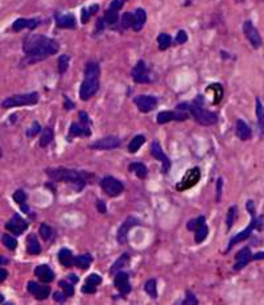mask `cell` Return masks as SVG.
<instances>
[{
  "mask_svg": "<svg viewBox=\"0 0 264 305\" xmlns=\"http://www.w3.org/2000/svg\"><path fill=\"white\" fill-rule=\"evenodd\" d=\"M38 233H40V235H41V238L44 239V241H49V239L53 237L55 231H53V229H52L51 226H48V225H45V223H42V225H40Z\"/></svg>",
  "mask_w": 264,
  "mask_h": 305,
  "instance_id": "f6af8a7d",
  "label": "cell"
},
{
  "mask_svg": "<svg viewBox=\"0 0 264 305\" xmlns=\"http://www.w3.org/2000/svg\"><path fill=\"white\" fill-rule=\"evenodd\" d=\"M23 49L26 53L24 62L36 64L38 61H42L59 53V45L55 38L48 37L44 34H28L24 38Z\"/></svg>",
  "mask_w": 264,
  "mask_h": 305,
  "instance_id": "6da1fadb",
  "label": "cell"
},
{
  "mask_svg": "<svg viewBox=\"0 0 264 305\" xmlns=\"http://www.w3.org/2000/svg\"><path fill=\"white\" fill-rule=\"evenodd\" d=\"M91 263H92V256L90 254L78 255V256H76V259H74V266H77V267L81 268V270H85V271L90 268Z\"/></svg>",
  "mask_w": 264,
  "mask_h": 305,
  "instance_id": "d6a6232c",
  "label": "cell"
},
{
  "mask_svg": "<svg viewBox=\"0 0 264 305\" xmlns=\"http://www.w3.org/2000/svg\"><path fill=\"white\" fill-rule=\"evenodd\" d=\"M157 44L161 51H165L168 48L172 45V37L167 33H161L157 36Z\"/></svg>",
  "mask_w": 264,
  "mask_h": 305,
  "instance_id": "74e56055",
  "label": "cell"
},
{
  "mask_svg": "<svg viewBox=\"0 0 264 305\" xmlns=\"http://www.w3.org/2000/svg\"><path fill=\"white\" fill-rule=\"evenodd\" d=\"M63 102H65V103H63V106H65V109H66V110H73V109L76 107L74 102H71L70 99L66 97V95H63Z\"/></svg>",
  "mask_w": 264,
  "mask_h": 305,
  "instance_id": "db71d44e",
  "label": "cell"
},
{
  "mask_svg": "<svg viewBox=\"0 0 264 305\" xmlns=\"http://www.w3.org/2000/svg\"><path fill=\"white\" fill-rule=\"evenodd\" d=\"M122 141L117 136H107V138H102L99 140H95L94 143L90 144V148L91 149H107V151H111V149H115L117 147H120Z\"/></svg>",
  "mask_w": 264,
  "mask_h": 305,
  "instance_id": "2e32d148",
  "label": "cell"
},
{
  "mask_svg": "<svg viewBox=\"0 0 264 305\" xmlns=\"http://www.w3.org/2000/svg\"><path fill=\"white\" fill-rule=\"evenodd\" d=\"M252 256L254 254L251 252L250 250V247H244L242 250L239 251L238 254L235 255V264H234V270L235 271H239V270H242L247 266L248 263L252 260Z\"/></svg>",
  "mask_w": 264,
  "mask_h": 305,
  "instance_id": "ffe728a7",
  "label": "cell"
},
{
  "mask_svg": "<svg viewBox=\"0 0 264 305\" xmlns=\"http://www.w3.org/2000/svg\"><path fill=\"white\" fill-rule=\"evenodd\" d=\"M98 9H99V5L98 4L91 5L90 8L82 9V15H81V20H82V23H84V24H86V23L88 22L90 16H91V15H94V13H97Z\"/></svg>",
  "mask_w": 264,
  "mask_h": 305,
  "instance_id": "7bdbcfd3",
  "label": "cell"
},
{
  "mask_svg": "<svg viewBox=\"0 0 264 305\" xmlns=\"http://www.w3.org/2000/svg\"><path fill=\"white\" fill-rule=\"evenodd\" d=\"M102 283V277L98 274H91L88 276V279L85 281V285L82 287V292L84 293H95L97 292V287Z\"/></svg>",
  "mask_w": 264,
  "mask_h": 305,
  "instance_id": "d4e9b609",
  "label": "cell"
},
{
  "mask_svg": "<svg viewBox=\"0 0 264 305\" xmlns=\"http://www.w3.org/2000/svg\"><path fill=\"white\" fill-rule=\"evenodd\" d=\"M101 188L106 194L110 197H117L124 192V185L120 180L113 177V176H106L101 180Z\"/></svg>",
  "mask_w": 264,
  "mask_h": 305,
  "instance_id": "ba28073f",
  "label": "cell"
},
{
  "mask_svg": "<svg viewBox=\"0 0 264 305\" xmlns=\"http://www.w3.org/2000/svg\"><path fill=\"white\" fill-rule=\"evenodd\" d=\"M13 201L19 205L21 208V210L26 213V214H29V208H28V205H27V194L26 192L23 191V189H17L15 193H13Z\"/></svg>",
  "mask_w": 264,
  "mask_h": 305,
  "instance_id": "f546056e",
  "label": "cell"
},
{
  "mask_svg": "<svg viewBox=\"0 0 264 305\" xmlns=\"http://www.w3.org/2000/svg\"><path fill=\"white\" fill-rule=\"evenodd\" d=\"M177 110L189 112L193 116L194 120L201 126H213L218 122V115L204 109L201 105H198L197 101L193 103H188V102L180 103V105H177Z\"/></svg>",
  "mask_w": 264,
  "mask_h": 305,
  "instance_id": "277c9868",
  "label": "cell"
},
{
  "mask_svg": "<svg viewBox=\"0 0 264 305\" xmlns=\"http://www.w3.org/2000/svg\"><path fill=\"white\" fill-rule=\"evenodd\" d=\"M97 206H98V210L101 213H106L107 212V206H106V203L102 201V199H98L97 202Z\"/></svg>",
  "mask_w": 264,
  "mask_h": 305,
  "instance_id": "9f6ffc18",
  "label": "cell"
},
{
  "mask_svg": "<svg viewBox=\"0 0 264 305\" xmlns=\"http://www.w3.org/2000/svg\"><path fill=\"white\" fill-rule=\"evenodd\" d=\"M38 102V93L32 91V93L26 94H16L12 97L7 98L1 102L3 109H12V107H20V106H30V105H36Z\"/></svg>",
  "mask_w": 264,
  "mask_h": 305,
  "instance_id": "5b68a950",
  "label": "cell"
},
{
  "mask_svg": "<svg viewBox=\"0 0 264 305\" xmlns=\"http://www.w3.org/2000/svg\"><path fill=\"white\" fill-rule=\"evenodd\" d=\"M74 259H76V256H74L73 252H71L69 249H66V247H63V249H61V250L59 251V260L62 266H65V267H71V266H74Z\"/></svg>",
  "mask_w": 264,
  "mask_h": 305,
  "instance_id": "83f0119b",
  "label": "cell"
},
{
  "mask_svg": "<svg viewBox=\"0 0 264 305\" xmlns=\"http://www.w3.org/2000/svg\"><path fill=\"white\" fill-rule=\"evenodd\" d=\"M200 178H201V169H200L198 166L189 169L188 172L184 174L182 180L176 185L177 191L180 192L188 191V189H190V188L194 187V185L197 184Z\"/></svg>",
  "mask_w": 264,
  "mask_h": 305,
  "instance_id": "9c48e42d",
  "label": "cell"
},
{
  "mask_svg": "<svg viewBox=\"0 0 264 305\" xmlns=\"http://www.w3.org/2000/svg\"><path fill=\"white\" fill-rule=\"evenodd\" d=\"M182 304H184V305H189V304L197 305L198 304V300H197V299H196V296H194L193 293L188 292V293H186V299H185V300L182 301Z\"/></svg>",
  "mask_w": 264,
  "mask_h": 305,
  "instance_id": "f907efd6",
  "label": "cell"
},
{
  "mask_svg": "<svg viewBox=\"0 0 264 305\" xmlns=\"http://www.w3.org/2000/svg\"><path fill=\"white\" fill-rule=\"evenodd\" d=\"M264 259V251H259L252 256V260H263Z\"/></svg>",
  "mask_w": 264,
  "mask_h": 305,
  "instance_id": "6f0895ef",
  "label": "cell"
},
{
  "mask_svg": "<svg viewBox=\"0 0 264 305\" xmlns=\"http://www.w3.org/2000/svg\"><path fill=\"white\" fill-rule=\"evenodd\" d=\"M69 62H70V57L67 55H61L59 58V72L62 76L63 73L66 72L69 68Z\"/></svg>",
  "mask_w": 264,
  "mask_h": 305,
  "instance_id": "7dc6e473",
  "label": "cell"
},
{
  "mask_svg": "<svg viewBox=\"0 0 264 305\" xmlns=\"http://www.w3.org/2000/svg\"><path fill=\"white\" fill-rule=\"evenodd\" d=\"M186 41H188V34H186V32L182 29L178 30V33H177V36H176V43L182 45V44H185Z\"/></svg>",
  "mask_w": 264,
  "mask_h": 305,
  "instance_id": "681fc988",
  "label": "cell"
},
{
  "mask_svg": "<svg viewBox=\"0 0 264 305\" xmlns=\"http://www.w3.org/2000/svg\"><path fill=\"white\" fill-rule=\"evenodd\" d=\"M136 225H140V222H139L138 218H135V217H128V218L123 222L122 226L119 227L117 234V239L120 245H124V243H126L130 230Z\"/></svg>",
  "mask_w": 264,
  "mask_h": 305,
  "instance_id": "e0dca14e",
  "label": "cell"
},
{
  "mask_svg": "<svg viewBox=\"0 0 264 305\" xmlns=\"http://www.w3.org/2000/svg\"><path fill=\"white\" fill-rule=\"evenodd\" d=\"M5 229L15 235H21V233H24L28 229V222L24 218H21L19 214H13L12 218L5 223Z\"/></svg>",
  "mask_w": 264,
  "mask_h": 305,
  "instance_id": "9a60e30c",
  "label": "cell"
},
{
  "mask_svg": "<svg viewBox=\"0 0 264 305\" xmlns=\"http://www.w3.org/2000/svg\"><path fill=\"white\" fill-rule=\"evenodd\" d=\"M256 118L259 124V135L260 138L264 136V106L262 105L260 98H256Z\"/></svg>",
  "mask_w": 264,
  "mask_h": 305,
  "instance_id": "1f68e13d",
  "label": "cell"
},
{
  "mask_svg": "<svg viewBox=\"0 0 264 305\" xmlns=\"http://www.w3.org/2000/svg\"><path fill=\"white\" fill-rule=\"evenodd\" d=\"M134 103L142 112H151L157 106V98L153 97V95L143 94V95H138V97L135 98Z\"/></svg>",
  "mask_w": 264,
  "mask_h": 305,
  "instance_id": "5bb4252c",
  "label": "cell"
},
{
  "mask_svg": "<svg viewBox=\"0 0 264 305\" xmlns=\"http://www.w3.org/2000/svg\"><path fill=\"white\" fill-rule=\"evenodd\" d=\"M66 295H65V292H55L53 293V299H55L56 301H59V303H63L65 301V299H66Z\"/></svg>",
  "mask_w": 264,
  "mask_h": 305,
  "instance_id": "11a10c76",
  "label": "cell"
},
{
  "mask_svg": "<svg viewBox=\"0 0 264 305\" xmlns=\"http://www.w3.org/2000/svg\"><path fill=\"white\" fill-rule=\"evenodd\" d=\"M246 209L248 210L250 213V216H251V222H250V225L246 227L244 230L242 231H239L238 234H235L234 237L231 238L230 242H229V246H227V251L231 250V247L235 246L236 243L242 241H246L248 238L251 237V234L254 233V230H262L263 229V225H264V217H256V209H255V203L252 199H248L247 203H246Z\"/></svg>",
  "mask_w": 264,
  "mask_h": 305,
  "instance_id": "3957f363",
  "label": "cell"
},
{
  "mask_svg": "<svg viewBox=\"0 0 264 305\" xmlns=\"http://www.w3.org/2000/svg\"><path fill=\"white\" fill-rule=\"evenodd\" d=\"M59 288L62 289L67 297H70L74 295V291H76V289H74V283H71L70 280H69V281H67V280H61L59 283Z\"/></svg>",
  "mask_w": 264,
  "mask_h": 305,
  "instance_id": "60d3db41",
  "label": "cell"
},
{
  "mask_svg": "<svg viewBox=\"0 0 264 305\" xmlns=\"http://www.w3.org/2000/svg\"><path fill=\"white\" fill-rule=\"evenodd\" d=\"M128 262H130V254H128V252H124V254H122L120 258L117 259V262L114 263L113 267H111V272H115L117 271V270H120V268L124 267Z\"/></svg>",
  "mask_w": 264,
  "mask_h": 305,
  "instance_id": "b9f144b4",
  "label": "cell"
},
{
  "mask_svg": "<svg viewBox=\"0 0 264 305\" xmlns=\"http://www.w3.org/2000/svg\"><path fill=\"white\" fill-rule=\"evenodd\" d=\"M131 76H132V80L136 83H149V82H152L151 77L148 74L147 65H146V62L143 59H139L138 62H136V65L132 69V72H131Z\"/></svg>",
  "mask_w": 264,
  "mask_h": 305,
  "instance_id": "8fae6325",
  "label": "cell"
},
{
  "mask_svg": "<svg viewBox=\"0 0 264 305\" xmlns=\"http://www.w3.org/2000/svg\"><path fill=\"white\" fill-rule=\"evenodd\" d=\"M56 24L63 29H74L77 27L76 17L71 13H56Z\"/></svg>",
  "mask_w": 264,
  "mask_h": 305,
  "instance_id": "7402d4cb",
  "label": "cell"
},
{
  "mask_svg": "<svg viewBox=\"0 0 264 305\" xmlns=\"http://www.w3.org/2000/svg\"><path fill=\"white\" fill-rule=\"evenodd\" d=\"M124 1H126V0H113V1H111V4H110V8L119 11V9L123 7V4H124Z\"/></svg>",
  "mask_w": 264,
  "mask_h": 305,
  "instance_id": "816d5d0a",
  "label": "cell"
},
{
  "mask_svg": "<svg viewBox=\"0 0 264 305\" xmlns=\"http://www.w3.org/2000/svg\"><path fill=\"white\" fill-rule=\"evenodd\" d=\"M135 24L132 27V29L135 32H140L143 29V27L146 26V22H147V12L143 8H136L135 9Z\"/></svg>",
  "mask_w": 264,
  "mask_h": 305,
  "instance_id": "4316f807",
  "label": "cell"
},
{
  "mask_svg": "<svg viewBox=\"0 0 264 305\" xmlns=\"http://www.w3.org/2000/svg\"><path fill=\"white\" fill-rule=\"evenodd\" d=\"M189 118V112L186 111H161L157 115V123L165 124L168 122H172V120H177V122H184Z\"/></svg>",
  "mask_w": 264,
  "mask_h": 305,
  "instance_id": "7c38bea8",
  "label": "cell"
},
{
  "mask_svg": "<svg viewBox=\"0 0 264 305\" xmlns=\"http://www.w3.org/2000/svg\"><path fill=\"white\" fill-rule=\"evenodd\" d=\"M40 19L37 17H33V19H26V17H19L16 19L12 24V30L13 32H20L23 29H29L33 30L36 29L38 26H40Z\"/></svg>",
  "mask_w": 264,
  "mask_h": 305,
  "instance_id": "d6986e66",
  "label": "cell"
},
{
  "mask_svg": "<svg viewBox=\"0 0 264 305\" xmlns=\"http://www.w3.org/2000/svg\"><path fill=\"white\" fill-rule=\"evenodd\" d=\"M48 177L53 181H63L70 184L77 192H81L86 185V174L78 172L76 169H67V168H48L46 169Z\"/></svg>",
  "mask_w": 264,
  "mask_h": 305,
  "instance_id": "7a4b0ae2",
  "label": "cell"
},
{
  "mask_svg": "<svg viewBox=\"0 0 264 305\" xmlns=\"http://www.w3.org/2000/svg\"><path fill=\"white\" fill-rule=\"evenodd\" d=\"M27 251L30 255H38L41 252V246H40L37 237L34 234H30L27 238Z\"/></svg>",
  "mask_w": 264,
  "mask_h": 305,
  "instance_id": "f1b7e54d",
  "label": "cell"
},
{
  "mask_svg": "<svg viewBox=\"0 0 264 305\" xmlns=\"http://www.w3.org/2000/svg\"><path fill=\"white\" fill-rule=\"evenodd\" d=\"M90 124L84 123V122H73L70 124V130H69V138H78V136H90Z\"/></svg>",
  "mask_w": 264,
  "mask_h": 305,
  "instance_id": "603a6c76",
  "label": "cell"
},
{
  "mask_svg": "<svg viewBox=\"0 0 264 305\" xmlns=\"http://www.w3.org/2000/svg\"><path fill=\"white\" fill-rule=\"evenodd\" d=\"M236 1H244V0H236Z\"/></svg>",
  "mask_w": 264,
  "mask_h": 305,
  "instance_id": "94428289",
  "label": "cell"
},
{
  "mask_svg": "<svg viewBox=\"0 0 264 305\" xmlns=\"http://www.w3.org/2000/svg\"><path fill=\"white\" fill-rule=\"evenodd\" d=\"M114 285L119 289V292L122 295H127L131 292V284L130 276L127 272H117L115 279H114Z\"/></svg>",
  "mask_w": 264,
  "mask_h": 305,
  "instance_id": "44dd1931",
  "label": "cell"
},
{
  "mask_svg": "<svg viewBox=\"0 0 264 305\" xmlns=\"http://www.w3.org/2000/svg\"><path fill=\"white\" fill-rule=\"evenodd\" d=\"M27 291L34 296L37 300H45L51 295V288L48 285H42L36 281H29L27 285Z\"/></svg>",
  "mask_w": 264,
  "mask_h": 305,
  "instance_id": "ac0fdd59",
  "label": "cell"
},
{
  "mask_svg": "<svg viewBox=\"0 0 264 305\" xmlns=\"http://www.w3.org/2000/svg\"><path fill=\"white\" fill-rule=\"evenodd\" d=\"M243 33L247 37V40L250 41V44H251L254 49H259L262 47V44H263L262 36H260L259 30L254 27L251 20H246L243 23Z\"/></svg>",
  "mask_w": 264,
  "mask_h": 305,
  "instance_id": "30bf717a",
  "label": "cell"
},
{
  "mask_svg": "<svg viewBox=\"0 0 264 305\" xmlns=\"http://www.w3.org/2000/svg\"><path fill=\"white\" fill-rule=\"evenodd\" d=\"M144 291L148 293V296L152 299H157V285H156L155 279H149L147 283L144 284Z\"/></svg>",
  "mask_w": 264,
  "mask_h": 305,
  "instance_id": "f35d334b",
  "label": "cell"
},
{
  "mask_svg": "<svg viewBox=\"0 0 264 305\" xmlns=\"http://www.w3.org/2000/svg\"><path fill=\"white\" fill-rule=\"evenodd\" d=\"M1 242H3V245L11 251H13L17 247L16 238L12 237V235H9V234H3V235H1Z\"/></svg>",
  "mask_w": 264,
  "mask_h": 305,
  "instance_id": "ab89813d",
  "label": "cell"
},
{
  "mask_svg": "<svg viewBox=\"0 0 264 305\" xmlns=\"http://www.w3.org/2000/svg\"><path fill=\"white\" fill-rule=\"evenodd\" d=\"M69 280H70L71 283H77V281H78V276H76V275H73V274H71V275H69Z\"/></svg>",
  "mask_w": 264,
  "mask_h": 305,
  "instance_id": "91938a15",
  "label": "cell"
},
{
  "mask_svg": "<svg viewBox=\"0 0 264 305\" xmlns=\"http://www.w3.org/2000/svg\"><path fill=\"white\" fill-rule=\"evenodd\" d=\"M236 216H238V208L233 205L229 208V212H227V217H226V226H227V230H230L234 225L235 220H236Z\"/></svg>",
  "mask_w": 264,
  "mask_h": 305,
  "instance_id": "8d00e7d4",
  "label": "cell"
},
{
  "mask_svg": "<svg viewBox=\"0 0 264 305\" xmlns=\"http://www.w3.org/2000/svg\"><path fill=\"white\" fill-rule=\"evenodd\" d=\"M40 132H41V126H40V123H38V122H33V123L29 126V128L27 130V136H28V138H34V136L37 135V134H40Z\"/></svg>",
  "mask_w": 264,
  "mask_h": 305,
  "instance_id": "c3c4849f",
  "label": "cell"
},
{
  "mask_svg": "<svg viewBox=\"0 0 264 305\" xmlns=\"http://www.w3.org/2000/svg\"><path fill=\"white\" fill-rule=\"evenodd\" d=\"M151 155L155 157L156 160H160L163 163V172L164 174H167L171 169V166H172V163H171V159L164 153L163 148H161V145L157 140H153L151 144Z\"/></svg>",
  "mask_w": 264,
  "mask_h": 305,
  "instance_id": "4fadbf2b",
  "label": "cell"
},
{
  "mask_svg": "<svg viewBox=\"0 0 264 305\" xmlns=\"http://www.w3.org/2000/svg\"><path fill=\"white\" fill-rule=\"evenodd\" d=\"M146 143V138L144 135H136L132 138V140L130 141V144H128V151L130 153H135L138 152L139 149L142 148V145Z\"/></svg>",
  "mask_w": 264,
  "mask_h": 305,
  "instance_id": "d590c367",
  "label": "cell"
},
{
  "mask_svg": "<svg viewBox=\"0 0 264 305\" xmlns=\"http://www.w3.org/2000/svg\"><path fill=\"white\" fill-rule=\"evenodd\" d=\"M99 90V77H85L80 87V98L82 101L91 99Z\"/></svg>",
  "mask_w": 264,
  "mask_h": 305,
  "instance_id": "8992f818",
  "label": "cell"
},
{
  "mask_svg": "<svg viewBox=\"0 0 264 305\" xmlns=\"http://www.w3.org/2000/svg\"><path fill=\"white\" fill-rule=\"evenodd\" d=\"M186 229L190 230V231H194V241H196V243H201V242L205 241L206 237H207V233H209V229H207L206 220L204 216L198 217L196 220L189 221Z\"/></svg>",
  "mask_w": 264,
  "mask_h": 305,
  "instance_id": "52a82bcc",
  "label": "cell"
},
{
  "mask_svg": "<svg viewBox=\"0 0 264 305\" xmlns=\"http://www.w3.org/2000/svg\"><path fill=\"white\" fill-rule=\"evenodd\" d=\"M55 138V131L52 130L51 127H45L42 130L41 136H40V147L41 148H45L48 145L51 144V141Z\"/></svg>",
  "mask_w": 264,
  "mask_h": 305,
  "instance_id": "836d02e7",
  "label": "cell"
},
{
  "mask_svg": "<svg viewBox=\"0 0 264 305\" xmlns=\"http://www.w3.org/2000/svg\"><path fill=\"white\" fill-rule=\"evenodd\" d=\"M235 134L240 140H248L251 139L252 131L250 126H248L243 119H238L236 120V128H235Z\"/></svg>",
  "mask_w": 264,
  "mask_h": 305,
  "instance_id": "484cf974",
  "label": "cell"
},
{
  "mask_svg": "<svg viewBox=\"0 0 264 305\" xmlns=\"http://www.w3.org/2000/svg\"><path fill=\"white\" fill-rule=\"evenodd\" d=\"M34 275L37 276V279L42 283H52L55 280L56 275L48 264H41L34 268Z\"/></svg>",
  "mask_w": 264,
  "mask_h": 305,
  "instance_id": "cb8c5ba5",
  "label": "cell"
},
{
  "mask_svg": "<svg viewBox=\"0 0 264 305\" xmlns=\"http://www.w3.org/2000/svg\"><path fill=\"white\" fill-rule=\"evenodd\" d=\"M99 74H101L99 64L95 61H88L85 66V77H99Z\"/></svg>",
  "mask_w": 264,
  "mask_h": 305,
  "instance_id": "e575fe53",
  "label": "cell"
},
{
  "mask_svg": "<svg viewBox=\"0 0 264 305\" xmlns=\"http://www.w3.org/2000/svg\"><path fill=\"white\" fill-rule=\"evenodd\" d=\"M222 188H223V180L222 178H218V181H217V202H219L221 195H222Z\"/></svg>",
  "mask_w": 264,
  "mask_h": 305,
  "instance_id": "f5cc1de1",
  "label": "cell"
},
{
  "mask_svg": "<svg viewBox=\"0 0 264 305\" xmlns=\"http://www.w3.org/2000/svg\"><path fill=\"white\" fill-rule=\"evenodd\" d=\"M135 24V15L132 12H126L123 13L122 16V27L124 29H128V28H132Z\"/></svg>",
  "mask_w": 264,
  "mask_h": 305,
  "instance_id": "ee69618b",
  "label": "cell"
},
{
  "mask_svg": "<svg viewBox=\"0 0 264 305\" xmlns=\"http://www.w3.org/2000/svg\"><path fill=\"white\" fill-rule=\"evenodd\" d=\"M103 19H105V23H107V24H115L117 22V19H119L117 11V9L109 8L105 12V17Z\"/></svg>",
  "mask_w": 264,
  "mask_h": 305,
  "instance_id": "bcb514c9",
  "label": "cell"
},
{
  "mask_svg": "<svg viewBox=\"0 0 264 305\" xmlns=\"http://www.w3.org/2000/svg\"><path fill=\"white\" fill-rule=\"evenodd\" d=\"M7 275H8V271L5 270V268H1V276H0V281L3 283L5 280V277H7Z\"/></svg>",
  "mask_w": 264,
  "mask_h": 305,
  "instance_id": "680465c9",
  "label": "cell"
},
{
  "mask_svg": "<svg viewBox=\"0 0 264 305\" xmlns=\"http://www.w3.org/2000/svg\"><path fill=\"white\" fill-rule=\"evenodd\" d=\"M128 169H130L132 173L136 174L140 180H146V178H147L148 174L147 166H144L143 163H140V161H134V163H131L130 166H128Z\"/></svg>",
  "mask_w": 264,
  "mask_h": 305,
  "instance_id": "4dcf8cb0",
  "label": "cell"
}]
</instances>
